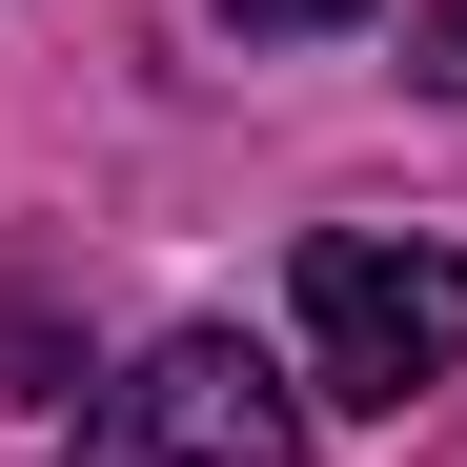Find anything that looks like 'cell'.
I'll list each match as a JSON object with an SVG mask.
<instances>
[{
  "instance_id": "cell-1",
  "label": "cell",
  "mask_w": 467,
  "mask_h": 467,
  "mask_svg": "<svg viewBox=\"0 0 467 467\" xmlns=\"http://www.w3.org/2000/svg\"><path fill=\"white\" fill-rule=\"evenodd\" d=\"M447 366H467V244L326 223L305 244V407H427Z\"/></svg>"
},
{
  "instance_id": "cell-2",
  "label": "cell",
  "mask_w": 467,
  "mask_h": 467,
  "mask_svg": "<svg viewBox=\"0 0 467 467\" xmlns=\"http://www.w3.org/2000/svg\"><path fill=\"white\" fill-rule=\"evenodd\" d=\"M82 467H305V386H285L244 326H163V346L82 407Z\"/></svg>"
},
{
  "instance_id": "cell-3",
  "label": "cell",
  "mask_w": 467,
  "mask_h": 467,
  "mask_svg": "<svg viewBox=\"0 0 467 467\" xmlns=\"http://www.w3.org/2000/svg\"><path fill=\"white\" fill-rule=\"evenodd\" d=\"M407 61H427V82L467 102V0H407Z\"/></svg>"
},
{
  "instance_id": "cell-4",
  "label": "cell",
  "mask_w": 467,
  "mask_h": 467,
  "mask_svg": "<svg viewBox=\"0 0 467 467\" xmlns=\"http://www.w3.org/2000/svg\"><path fill=\"white\" fill-rule=\"evenodd\" d=\"M244 41H326V21H366V0H223Z\"/></svg>"
}]
</instances>
